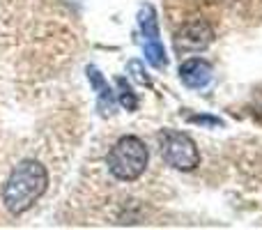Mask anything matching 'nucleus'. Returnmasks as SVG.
Here are the masks:
<instances>
[{"label":"nucleus","mask_w":262,"mask_h":230,"mask_svg":"<svg viewBox=\"0 0 262 230\" xmlns=\"http://www.w3.org/2000/svg\"><path fill=\"white\" fill-rule=\"evenodd\" d=\"M212 65L205 58H189L180 65V81L184 83L189 90H203L212 81Z\"/></svg>","instance_id":"423d86ee"},{"label":"nucleus","mask_w":262,"mask_h":230,"mask_svg":"<svg viewBox=\"0 0 262 230\" xmlns=\"http://www.w3.org/2000/svg\"><path fill=\"white\" fill-rule=\"evenodd\" d=\"M127 69L131 72V76H134L136 81L140 83V86H149V76H147V74H145V67H143V62H138V60H131Z\"/></svg>","instance_id":"1a4fd4ad"},{"label":"nucleus","mask_w":262,"mask_h":230,"mask_svg":"<svg viewBox=\"0 0 262 230\" xmlns=\"http://www.w3.org/2000/svg\"><path fill=\"white\" fill-rule=\"evenodd\" d=\"M214 39V30L207 21H189L175 32L172 44L175 51L180 55H189V53H198L205 51Z\"/></svg>","instance_id":"39448f33"},{"label":"nucleus","mask_w":262,"mask_h":230,"mask_svg":"<svg viewBox=\"0 0 262 230\" xmlns=\"http://www.w3.org/2000/svg\"><path fill=\"white\" fill-rule=\"evenodd\" d=\"M159 152H161V159L168 166L182 173L193 171L200 163L198 145L184 131H175V129L159 131Z\"/></svg>","instance_id":"7ed1b4c3"},{"label":"nucleus","mask_w":262,"mask_h":230,"mask_svg":"<svg viewBox=\"0 0 262 230\" xmlns=\"http://www.w3.org/2000/svg\"><path fill=\"white\" fill-rule=\"evenodd\" d=\"M88 78H90V83L95 86L97 97H99V113L101 115H111V111H113V106L118 104V99H115L113 90L108 88L106 78L101 76V72L95 67V65H90V67H88Z\"/></svg>","instance_id":"0eeeda50"},{"label":"nucleus","mask_w":262,"mask_h":230,"mask_svg":"<svg viewBox=\"0 0 262 230\" xmlns=\"http://www.w3.org/2000/svg\"><path fill=\"white\" fill-rule=\"evenodd\" d=\"M49 189V173L46 166L37 159H23L12 168L9 177L5 180L0 198L9 214L18 217V214L28 212L41 196Z\"/></svg>","instance_id":"f257e3e1"},{"label":"nucleus","mask_w":262,"mask_h":230,"mask_svg":"<svg viewBox=\"0 0 262 230\" xmlns=\"http://www.w3.org/2000/svg\"><path fill=\"white\" fill-rule=\"evenodd\" d=\"M115 99H118L120 106H124L127 111L138 109V97H136V92L131 90L127 78H118V95H115Z\"/></svg>","instance_id":"6e6552de"},{"label":"nucleus","mask_w":262,"mask_h":230,"mask_svg":"<svg viewBox=\"0 0 262 230\" xmlns=\"http://www.w3.org/2000/svg\"><path fill=\"white\" fill-rule=\"evenodd\" d=\"M189 122H198V124H216V127H221L223 122L219 120V117H189Z\"/></svg>","instance_id":"9d476101"},{"label":"nucleus","mask_w":262,"mask_h":230,"mask_svg":"<svg viewBox=\"0 0 262 230\" xmlns=\"http://www.w3.org/2000/svg\"><path fill=\"white\" fill-rule=\"evenodd\" d=\"M149 163V150L138 136H122L113 143L106 157L108 173L120 182H134Z\"/></svg>","instance_id":"f03ea898"},{"label":"nucleus","mask_w":262,"mask_h":230,"mask_svg":"<svg viewBox=\"0 0 262 230\" xmlns=\"http://www.w3.org/2000/svg\"><path fill=\"white\" fill-rule=\"evenodd\" d=\"M157 9L149 3L140 5L138 9V30H140V41H143V51L147 55V62L157 69L166 67V51H163V44L159 39V21H157Z\"/></svg>","instance_id":"20e7f679"}]
</instances>
